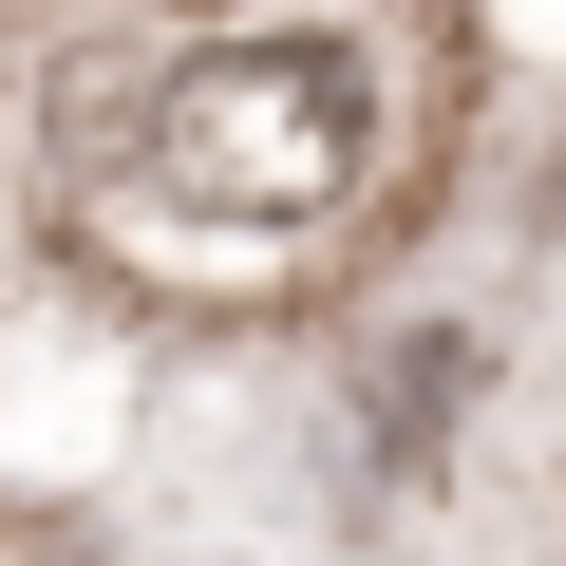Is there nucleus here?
<instances>
[{"mask_svg":"<svg viewBox=\"0 0 566 566\" xmlns=\"http://www.w3.org/2000/svg\"><path fill=\"white\" fill-rule=\"evenodd\" d=\"M39 170H57V245L95 283H133V303H283L359 227L378 76H359V39H303V20L114 39L95 76H57Z\"/></svg>","mask_w":566,"mask_h":566,"instance_id":"1","label":"nucleus"}]
</instances>
